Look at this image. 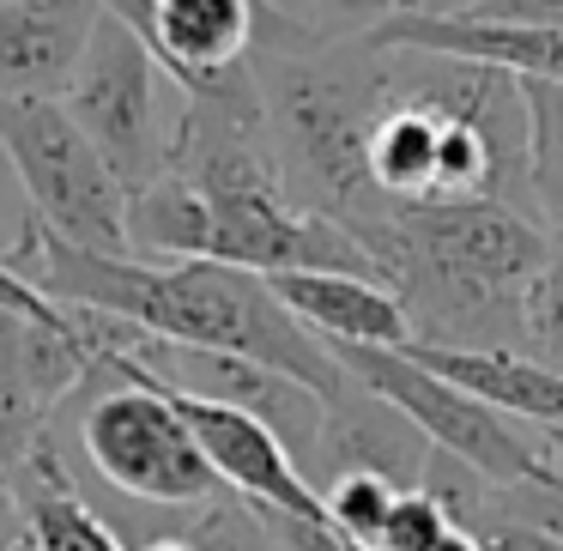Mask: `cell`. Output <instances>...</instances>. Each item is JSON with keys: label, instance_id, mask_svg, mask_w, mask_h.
<instances>
[{"label": "cell", "instance_id": "19", "mask_svg": "<svg viewBox=\"0 0 563 551\" xmlns=\"http://www.w3.org/2000/svg\"><path fill=\"white\" fill-rule=\"evenodd\" d=\"M388 503H394V485L376 473H340L321 485V509H328V521L340 527L345 539H357V546L376 551V533L382 521H388Z\"/></svg>", "mask_w": 563, "mask_h": 551}, {"label": "cell", "instance_id": "23", "mask_svg": "<svg viewBox=\"0 0 563 551\" xmlns=\"http://www.w3.org/2000/svg\"><path fill=\"white\" fill-rule=\"evenodd\" d=\"M261 515H267L279 551H369V546H357V539H345L328 515H316V521H309V515H279V509H261Z\"/></svg>", "mask_w": 563, "mask_h": 551}, {"label": "cell", "instance_id": "6", "mask_svg": "<svg viewBox=\"0 0 563 551\" xmlns=\"http://www.w3.org/2000/svg\"><path fill=\"white\" fill-rule=\"evenodd\" d=\"M62 110L98 146V158L115 170V183L146 188L170 164L183 91L158 67V55L140 43L134 25H122L115 13H98L86 62H79V74L62 91Z\"/></svg>", "mask_w": 563, "mask_h": 551}, {"label": "cell", "instance_id": "24", "mask_svg": "<svg viewBox=\"0 0 563 551\" xmlns=\"http://www.w3.org/2000/svg\"><path fill=\"white\" fill-rule=\"evenodd\" d=\"M466 533L478 539V551H563L551 533L521 527V521H503V515H490V509H478L473 521H466Z\"/></svg>", "mask_w": 563, "mask_h": 551}, {"label": "cell", "instance_id": "25", "mask_svg": "<svg viewBox=\"0 0 563 551\" xmlns=\"http://www.w3.org/2000/svg\"><path fill=\"white\" fill-rule=\"evenodd\" d=\"M473 19H503V25H527V31H558L563 37V0H473Z\"/></svg>", "mask_w": 563, "mask_h": 551}, {"label": "cell", "instance_id": "21", "mask_svg": "<svg viewBox=\"0 0 563 551\" xmlns=\"http://www.w3.org/2000/svg\"><path fill=\"white\" fill-rule=\"evenodd\" d=\"M394 13H412V0H297L291 25L303 31V37L345 43V37H369V31Z\"/></svg>", "mask_w": 563, "mask_h": 551}, {"label": "cell", "instance_id": "29", "mask_svg": "<svg viewBox=\"0 0 563 551\" xmlns=\"http://www.w3.org/2000/svg\"><path fill=\"white\" fill-rule=\"evenodd\" d=\"M255 7H261L267 19H285V25H291V7H297V0H255ZM291 31H297V25H291Z\"/></svg>", "mask_w": 563, "mask_h": 551}, {"label": "cell", "instance_id": "22", "mask_svg": "<svg viewBox=\"0 0 563 551\" xmlns=\"http://www.w3.org/2000/svg\"><path fill=\"white\" fill-rule=\"evenodd\" d=\"M449 509H442L437 497H430L424 485H412V491H394V503H388V521H382V533H376V551H430L442 533H449Z\"/></svg>", "mask_w": 563, "mask_h": 551}, {"label": "cell", "instance_id": "4", "mask_svg": "<svg viewBox=\"0 0 563 551\" xmlns=\"http://www.w3.org/2000/svg\"><path fill=\"white\" fill-rule=\"evenodd\" d=\"M74 400L79 461L98 485L122 491L128 503H152V509H195L224 491L158 382L98 364V376Z\"/></svg>", "mask_w": 563, "mask_h": 551}, {"label": "cell", "instance_id": "5", "mask_svg": "<svg viewBox=\"0 0 563 551\" xmlns=\"http://www.w3.org/2000/svg\"><path fill=\"white\" fill-rule=\"evenodd\" d=\"M0 152L31 200L25 224L91 255H128V188L62 103L0 98Z\"/></svg>", "mask_w": 563, "mask_h": 551}, {"label": "cell", "instance_id": "28", "mask_svg": "<svg viewBox=\"0 0 563 551\" xmlns=\"http://www.w3.org/2000/svg\"><path fill=\"white\" fill-rule=\"evenodd\" d=\"M430 551H478V539L466 533V527H449V533H442V539H437V546H430Z\"/></svg>", "mask_w": 563, "mask_h": 551}, {"label": "cell", "instance_id": "8", "mask_svg": "<svg viewBox=\"0 0 563 551\" xmlns=\"http://www.w3.org/2000/svg\"><path fill=\"white\" fill-rule=\"evenodd\" d=\"M328 357L357 382V388L382 394L406 425H418V437H424L430 449L461 461L466 473H478L485 485H515V478H533L539 466H545L533 430H521L515 418L490 412L485 400L461 394L454 382L418 370L400 345H328Z\"/></svg>", "mask_w": 563, "mask_h": 551}, {"label": "cell", "instance_id": "18", "mask_svg": "<svg viewBox=\"0 0 563 551\" xmlns=\"http://www.w3.org/2000/svg\"><path fill=\"white\" fill-rule=\"evenodd\" d=\"M521 352L533 357V364H545V370H558V376H563V236H551L545 267L533 273V285H527Z\"/></svg>", "mask_w": 563, "mask_h": 551}, {"label": "cell", "instance_id": "7", "mask_svg": "<svg viewBox=\"0 0 563 551\" xmlns=\"http://www.w3.org/2000/svg\"><path fill=\"white\" fill-rule=\"evenodd\" d=\"M98 376V316L62 309L0 255V461L13 466Z\"/></svg>", "mask_w": 563, "mask_h": 551}, {"label": "cell", "instance_id": "11", "mask_svg": "<svg viewBox=\"0 0 563 551\" xmlns=\"http://www.w3.org/2000/svg\"><path fill=\"white\" fill-rule=\"evenodd\" d=\"M261 31L255 0H152L140 43L158 55V67L176 79V91H212L243 67L249 43Z\"/></svg>", "mask_w": 563, "mask_h": 551}, {"label": "cell", "instance_id": "26", "mask_svg": "<svg viewBox=\"0 0 563 551\" xmlns=\"http://www.w3.org/2000/svg\"><path fill=\"white\" fill-rule=\"evenodd\" d=\"M128 551H195V546L183 539V527H176V521H164L158 533H146L140 546H128Z\"/></svg>", "mask_w": 563, "mask_h": 551}, {"label": "cell", "instance_id": "27", "mask_svg": "<svg viewBox=\"0 0 563 551\" xmlns=\"http://www.w3.org/2000/svg\"><path fill=\"white\" fill-rule=\"evenodd\" d=\"M539 437V454H545L551 473H563V430H533Z\"/></svg>", "mask_w": 563, "mask_h": 551}, {"label": "cell", "instance_id": "2", "mask_svg": "<svg viewBox=\"0 0 563 551\" xmlns=\"http://www.w3.org/2000/svg\"><path fill=\"white\" fill-rule=\"evenodd\" d=\"M418 345L521 352V304L545 267V224L503 200H388L352 224Z\"/></svg>", "mask_w": 563, "mask_h": 551}, {"label": "cell", "instance_id": "16", "mask_svg": "<svg viewBox=\"0 0 563 551\" xmlns=\"http://www.w3.org/2000/svg\"><path fill=\"white\" fill-rule=\"evenodd\" d=\"M527 98V188L545 236H563V79H521Z\"/></svg>", "mask_w": 563, "mask_h": 551}, {"label": "cell", "instance_id": "10", "mask_svg": "<svg viewBox=\"0 0 563 551\" xmlns=\"http://www.w3.org/2000/svg\"><path fill=\"white\" fill-rule=\"evenodd\" d=\"M424 466H430V442L382 394L357 388L345 376V388L333 400H321V425H316V442H309V461H303V478L316 485V497L340 473H376L394 491H412V485H424Z\"/></svg>", "mask_w": 563, "mask_h": 551}, {"label": "cell", "instance_id": "15", "mask_svg": "<svg viewBox=\"0 0 563 551\" xmlns=\"http://www.w3.org/2000/svg\"><path fill=\"white\" fill-rule=\"evenodd\" d=\"M212 224L207 200L176 170H158L146 188H128V255L140 261H207Z\"/></svg>", "mask_w": 563, "mask_h": 551}, {"label": "cell", "instance_id": "14", "mask_svg": "<svg viewBox=\"0 0 563 551\" xmlns=\"http://www.w3.org/2000/svg\"><path fill=\"white\" fill-rule=\"evenodd\" d=\"M267 291L316 333L321 345H406V309L388 285L352 273H267Z\"/></svg>", "mask_w": 563, "mask_h": 551}, {"label": "cell", "instance_id": "12", "mask_svg": "<svg viewBox=\"0 0 563 551\" xmlns=\"http://www.w3.org/2000/svg\"><path fill=\"white\" fill-rule=\"evenodd\" d=\"M98 13V0H0V98L62 103Z\"/></svg>", "mask_w": 563, "mask_h": 551}, {"label": "cell", "instance_id": "17", "mask_svg": "<svg viewBox=\"0 0 563 551\" xmlns=\"http://www.w3.org/2000/svg\"><path fill=\"white\" fill-rule=\"evenodd\" d=\"M176 527H183V539L195 551H279L267 515H261L255 503L231 497V491L195 503V509H188V521H176Z\"/></svg>", "mask_w": 563, "mask_h": 551}, {"label": "cell", "instance_id": "30", "mask_svg": "<svg viewBox=\"0 0 563 551\" xmlns=\"http://www.w3.org/2000/svg\"><path fill=\"white\" fill-rule=\"evenodd\" d=\"M25 551H37V546H25Z\"/></svg>", "mask_w": 563, "mask_h": 551}, {"label": "cell", "instance_id": "13", "mask_svg": "<svg viewBox=\"0 0 563 551\" xmlns=\"http://www.w3.org/2000/svg\"><path fill=\"white\" fill-rule=\"evenodd\" d=\"M418 370L454 382L461 394L485 400L490 412L515 418L533 430H563V376L545 364H533L527 352H497V345H400Z\"/></svg>", "mask_w": 563, "mask_h": 551}, {"label": "cell", "instance_id": "20", "mask_svg": "<svg viewBox=\"0 0 563 551\" xmlns=\"http://www.w3.org/2000/svg\"><path fill=\"white\" fill-rule=\"evenodd\" d=\"M478 509L503 515V521H521V527H539V533H551L563 546V473H551V466H539L533 478H515V485H485Z\"/></svg>", "mask_w": 563, "mask_h": 551}, {"label": "cell", "instance_id": "1", "mask_svg": "<svg viewBox=\"0 0 563 551\" xmlns=\"http://www.w3.org/2000/svg\"><path fill=\"white\" fill-rule=\"evenodd\" d=\"M19 273L49 304L86 309V316L122 321L152 340L207 345L249 364H267L309 388L316 400H333L345 388V370L328 357V345L267 291L261 273L224 267V261H140V255H91V249L55 243L49 231L25 224L7 249Z\"/></svg>", "mask_w": 563, "mask_h": 551}, {"label": "cell", "instance_id": "9", "mask_svg": "<svg viewBox=\"0 0 563 551\" xmlns=\"http://www.w3.org/2000/svg\"><path fill=\"white\" fill-rule=\"evenodd\" d=\"M170 394V388H164ZM176 412H183L195 449L207 454V466L219 473V485L231 497L255 503V509H279V515H328L316 497V485L303 478V466L291 461V449L279 442V430L261 425L255 412H236V406H212V400H188L170 394Z\"/></svg>", "mask_w": 563, "mask_h": 551}, {"label": "cell", "instance_id": "3", "mask_svg": "<svg viewBox=\"0 0 563 551\" xmlns=\"http://www.w3.org/2000/svg\"><path fill=\"white\" fill-rule=\"evenodd\" d=\"M243 62L285 195L321 219H340L345 231L376 219L388 200L369 188L364 140L382 110V49L364 37H303L285 19L261 13Z\"/></svg>", "mask_w": 563, "mask_h": 551}]
</instances>
